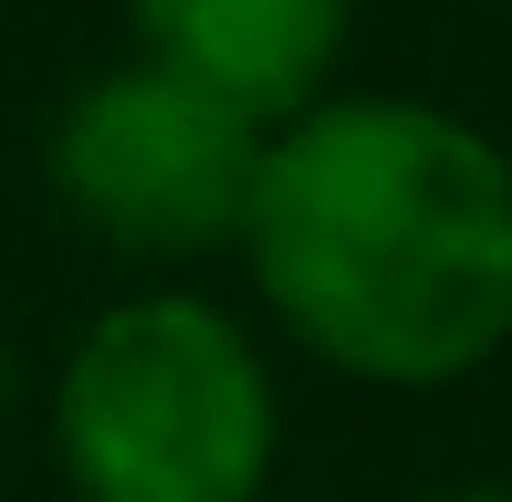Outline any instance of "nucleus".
Listing matches in <instances>:
<instances>
[{
  "label": "nucleus",
  "mask_w": 512,
  "mask_h": 502,
  "mask_svg": "<svg viewBox=\"0 0 512 502\" xmlns=\"http://www.w3.org/2000/svg\"><path fill=\"white\" fill-rule=\"evenodd\" d=\"M251 283L366 387H450L512 346V157L429 95H324L251 178Z\"/></svg>",
  "instance_id": "1"
},
{
  "label": "nucleus",
  "mask_w": 512,
  "mask_h": 502,
  "mask_svg": "<svg viewBox=\"0 0 512 502\" xmlns=\"http://www.w3.org/2000/svg\"><path fill=\"white\" fill-rule=\"evenodd\" d=\"M272 450V367L199 293L95 314L53 377V461L84 502H251L272 492Z\"/></svg>",
  "instance_id": "2"
},
{
  "label": "nucleus",
  "mask_w": 512,
  "mask_h": 502,
  "mask_svg": "<svg viewBox=\"0 0 512 502\" xmlns=\"http://www.w3.org/2000/svg\"><path fill=\"white\" fill-rule=\"evenodd\" d=\"M262 147L272 136L230 105H209L199 84L157 74V63H115V74L74 84L42 157H53V199L105 251L199 262V251L241 241Z\"/></svg>",
  "instance_id": "3"
},
{
  "label": "nucleus",
  "mask_w": 512,
  "mask_h": 502,
  "mask_svg": "<svg viewBox=\"0 0 512 502\" xmlns=\"http://www.w3.org/2000/svg\"><path fill=\"white\" fill-rule=\"evenodd\" d=\"M136 42L157 74L199 84L209 105L251 126H293L304 105H324L356 32V0H126Z\"/></svg>",
  "instance_id": "4"
},
{
  "label": "nucleus",
  "mask_w": 512,
  "mask_h": 502,
  "mask_svg": "<svg viewBox=\"0 0 512 502\" xmlns=\"http://www.w3.org/2000/svg\"><path fill=\"white\" fill-rule=\"evenodd\" d=\"M429 502H512L502 482H460V492H429Z\"/></svg>",
  "instance_id": "5"
},
{
  "label": "nucleus",
  "mask_w": 512,
  "mask_h": 502,
  "mask_svg": "<svg viewBox=\"0 0 512 502\" xmlns=\"http://www.w3.org/2000/svg\"><path fill=\"white\" fill-rule=\"evenodd\" d=\"M0 398H11V346H0Z\"/></svg>",
  "instance_id": "6"
},
{
  "label": "nucleus",
  "mask_w": 512,
  "mask_h": 502,
  "mask_svg": "<svg viewBox=\"0 0 512 502\" xmlns=\"http://www.w3.org/2000/svg\"><path fill=\"white\" fill-rule=\"evenodd\" d=\"M251 502H293V492H251Z\"/></svg>",
  "instance_id": "7"
}]
</instances>
